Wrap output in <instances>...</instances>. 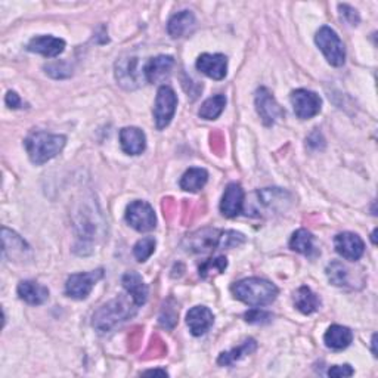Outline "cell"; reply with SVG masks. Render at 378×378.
Wrapping results in <instances>:
<instances>
[{
  "mask_svg": "<svg viewBox=\"0 0 378 378\" xmlns=\"http://www.w3.org/2000/svg\"><path fill=\"white\" fill-rule=\"evenodd\" d=\"M126 221L137 232H150L157 226L154 209L146 201H133L126 209Z\"/></svg>",
  "mask_w": 378,
  "mask_h": 378,
  "instance_id": "8",
  "label": "cell"
},
{
  "mask_svg": "<svg viewBox=\"0 0 378 378\" xmlns=\"http://www.w3.org/2000/svg\"><path fill=\"white\" fill-rule=\"evenodd\" d=\"M293 300H294V306L304 315H311L316 312L320 306L319 297L311 289L304 287V285L294 293Z\"/></svg>",
  "mask_w": 378,
  "mask_h": 378,
  "instance_id": "24",
  "label": "cell"
},
{
  "mask_svg": "<svg viewBox=\"0 0 378 378\" xmlns=\"http://www.w3.org/2000/svg\"><path fill=\"white\" fill-rule=\"evenodd\" d=\"M121 284H123L124 290L128 291V294L132 297V300L137 306L145 304V302L148 299V287L139 273L137 272L124 273L123 278H121Z\"/></svg>",
  "mask_w": 378,
  "mask_h": 378,
  "instance_id": "19",
  "label": "cell"
},
{
  "mask_svg": "<svg viewBox=\"0 0 378 378\" xmlns=\"http://www.w3.org/2000/svg\"><path fill=\"white\" fill-rule=\"evenodd\" d=\"M354 374L350 365H334L333 368L328 370L329 377H352Z\"/></svg>",
  "mask_w": 378,
  "mask_h": 378,
  "instance_id": "36",
  "label": "cell"
},
{
  "mask_svg": "<svg viewBox=\"0 0 378 378\" xmlns=\"http://www.w3.org/2000/svg\"><path fill=\"white\" fill-rule=\"evenodd\" d=\"M178 318H179L178 307L173 303V300L169 299L162 309V313H160V324L167 329H171L178 324Z\"/></svg>",
  "mask_w": 378,
  "mask_h": 378,
  "instance_id": "33",
  "label": "cell"
},
{
  "mask_svg": "<svg viewBox=\"0 0 378 378\" xmlns=\"http://www.w3.org/2000/svg\"><path fill=\"white\" fill-rule=\"evenodd\" d=\"M338 9H340L341 17L345 18L349 22V24H352V26H358L359 24L361 18H359V14H358L356 9H353L349 5H340Z\"/></svg>",
  "mask_w": 378,
  "mask_h": 378,
  "instance_id": "35",
  "label": "cell"
},
{
  "mask_svg": "<svg viewBox=\"0 0 378 378\" xmlns=\"http://www.w3.org/2000/svg\"><path fill=\"white\" fill-rule=\"evenodd\" d=\"M104 278V269H96L86 273H74L67 280L65 294L76 300H85L94 290L98 281Z\"/></svg>",
  "mask_w": 378,
  "mask_h": 378,
  "instance_id": "7",
  "label": "cell"
},
{
  "mask_svg": "<svg viewBox=\"0 0 378 378\" xmlns=\"http://www.w3.org/2000/svg\"><path fill=\"white\" fill-rule=\"evenodd\" d=\"M155 239L153 237H145L139 239L133 247V255L137 261H146L155 251Z\"/></svg>",
  "mask_w": 378,
  "mask_h": 378,
  "instance_id": "30",
  "label": "cell"
},
{
  "mask_svg": "<svg viewBox=\"0 0 378 378\" xmlns=\"http://www.w3.org/2000/svg\"><path fill=\"white\" fill-rule=\"evenodd\" d=\"M315 42L331 65L341 67L346 62L345 44L333 28L327 26L320 27L315 36Z\"/></svg>",
  "mask_w": 378,
  "mask_h": 378,
  "instance_id": "5",
  "label": "cell"
},
{
  "mask_svg": "<svg viewBox=\"0 0 378 378\" xmlns=\"http://www.w3.org/2000/svg\"><path fill=\"white\" fill-rule=\"evenodd\" d=\"M135 65L136 60L129 58L124 60L120 64H117V80L124 86L126 83H136V74H135Z\"/></svg>",
  "mask_w": 378,
  "mask_h": 378,
  "instance_id": "32",
  "label": "cell"
},
{
  "mask_svg": "<svg viewBox=\"0 0 378 378\" xmlns=\"http://www.w3.org/2000/svg\"><path fill=\"white\" fill-rule=\"evenodd\" d=\"M175 60L169 55H160L155 58H151L146 62L144 68V74L148 83H157L160 80L164 78L173 68Z\"/></svg>",
  "mask_w": 378,
  "mask_h": 378,
  "instance_id": "17",
  "label": "cell"
},
{
  "mask_svg": "<svg viewBox=\"0 0 378 378\" xmlns=\"http://www.w3.org/2000/svg\"><path fill=\"white\" fill-rule=\"evenodd\" d=\"M142 374H144V375H163V377L169 375L167 371H164V370H150V371H145V372H142Z\"/></svg>",
  "mask_w": 378,
  "mask_h": 378,
  "instance_id": "38",
  "label": "cell"
},
{
  "mask_svg": "<svg viewBox=\"0 0 378 378\" xmlns=\"http://www.w3.org/2000/svg\"><path fill=\"white\" fill-rule=\"evenodd\" d=\"M120 145L129 155H139L146 148L145 133L137 128H124L120 130Z\"/></svg>",
  "mask_w": 378,
  "mask_h": 378,
  "instance_id": "16",
  "label": "cell"
},
{
  "mask_svg": "<svg viewBox=\"0 0 378 378\" xmlns=\"http://www.w3.org/2000/svg\"><path fill=\"white\" fill-rule=\"evenodd\" d=\"M178 107V96L175 90L170 86H162L157 92L155 107H154V120L158 130L166 129L171 119L175 117Z\"/></svg>",
  "mask_w": 378,
  "mask_h": 378,
  "instance_id": "6",
  "label": "cell"
},
{
  "mask_svg": "<svg viewBox=\"0 0 378 378\" xmlns=\"http://www.w3.org/2000/svg\"><path fill=\"white\" fill-rule=\"evenodd\" d=\"M259 198L263 205L275 209L278 204L281 205V207H284L285 198H290V196L285 191H281L278 188H268V189L259 191Z\"/></svg>",
  "mask_w": 378,
  "mask_h": 378,
  "instance_id": "29",
  "label": "cell"
},
{
  "mask_svg": "<svg viewBox=\"0 0 378 378\" xmlns=\"http://www.w3.org/2000/svg\"><path fill=\"white\" fill-rule=\"evenodd\" d=\"M214 315L209 307L196 306L187 313V324L192 336H204L213 327Z\"/></svg>",
  "mask_w": 378,
  "mask_h": 378,
  "instance_id": "14",
  "label": "cell"
},
{
  "mask_svg": "<svg viewBox=\"0 0 378 378\" xmlns=\"http://www.w3.org/2000/svg\"><path fill=\"white\" fill-rule=\"evenodd\" d=\"M327 277L336 287H343L349 284V270L340 261H331L327 266Z\"/></svg>",
  "mask_w": 378,
  "mask_h": 378,
  "instance_id": "28",
  "label": "cell"
},
{
  "mask_svg": "<svg viewBox=\"0 0 378 378\" xmlns=\"http://www.w3.org/2000/svg\"><path fill=\"white\" fill-rule=\"evenodd\" d=\"M196 27V17L191 10H180L170 18L167 24V31L173 39L185 37Z\"/></svg>",
  "mask_w": 378,
  "mask_h": 378,
  "instance_id": "20",
  "label": "cell"
},
{
  "mask_svg": "<svg viewBox=\"0 0 378 378\" xmlns=\"http://www.w3.org/2000/svg\"><path fill=\"white\" fill-rule=\"evenodd\" d=\"M290 248L304 256H312L315 253L313 235L307 229H299V231L293 234L290 239Z\"/></svg>",
  "mask_w": 378,
  "mask_h": 378,
  "instance_id": "26",
  "label": "cell"
},
{
  "mask_svg": "<svg viewBox=\"0 0 378 378\" xmlns=\"http://www.w3.org/2000/svg\"><path fill=\"white\" fill-rule=\"evenodd\" d=\"M65 144L67 137L64 135H52L40 130L30 133L24 141L28 158L36 166L51 162L64 150Z\"/></svg>",
  "mask_w": 378,
  "mask_h": 378,
  "instance_id": "4",
  "label": "cell"
},
{
  "mask_svg": "<svg viewBox=\"0 0 378 378\" xmlns=\"http://www.w3.org/2000/svg\"><path fill=\"white\" fill-rule=\"evenodd\" d=\"M207 180H209L207 170L201 167H191L180 178L179 185L183 191L187 192H198L204 188Z\"/></svg>",
  "mask_w": 378,
  "mask_h": 378,
  "instance_id": "23",
  "label": "cell"
},
{
  "mask_svg": "<svg viewBox=\"0 0 378 378\" xmlns=\"http://www.w3.org/2000/svg\"><path fill=\"white\" fill-rule=\"evenodd\" d=\"M18 295L28 304L39 306L49 299V290L36 281H22L18 285Z\"/></svg>",
  "mask_w": 378,
  "mask_h": 378,
  "instance_id": "18",
  "label": "cell"
},
{
  "mask_svg": "<svg viewBox=\"0 0 378 378\" xmlns=\"http://www.w3.org/2000/svg\"><path fill=\"white\" fill-rule=\"evenodd\" d=\"M5 102H6V105H8L9 108H14V110L21 108V105H22L21 98L15 94V92H12V90L8 92V95H6V98H5Z\"/></svg>",
  "mask_w": 378,
  "mask_h": 378,
  "instance_id": "37",
  "label": "cell"
},
{
  "mask_svg": "<svg viewBox=\"0 0 378 378\" xmlns=\"http://www.w3.org/2000/svg\"><path fill=\"white\" fill-rule=\"evenodd\" d=\"M246 241V237L237 231H221L214 227H204L188 235L183 247L189 253H210L217 248L238 247Z\"/></svg>",
  "mask_w": 378,
  "mask_h": 378,
  "instance_id": "1",
  "label": "cell"
},
{
  "mask_svg": "<svg viewBox=\"0 0 378 378\" xmlns=\"http://www.w3.org/2000/svg\"><path fill=\"white\" fill-rule=\"evenodd\" d=\"M244 207V189L239 183H229L221 201V212L225 217H237Z\"/></svg>",
  "mask_w": 378,
  "mask_h": 378,
  "instance_id": "12",
  "label": "cell"
},
{
  "mask_svg": "<svg viewBox=\"0 0 378 378\" xmlns=\"http://www.w3.org/2000/svg\"><path fill=\"white\" fill-rule=\"evenodd\" d=\"M197 70L213 80H223L227 71V58L222 53H203L197 60Z\"/></svg>",
  "mask_w": 378,
  "mask_h": 378,
  "instance_id": "13",
  "label": "cell"
},
{
  "mask_svg": "<svg viewBox=\"0 0 378 378\" xmlns=\"http://www.w3.org/2000/svg\"><path fill=\"white\" fill-rule=\"evenodd\" d=\"M2 239H3V256H8L10 259H18L24 256L27 251H30V247L19 235H17L14 231H9L8 227L2 229Z\"/></svg>",
  "mask_w": 378,
  "mask_h": 378,
  "instance_id": "22",
  "label": "cell"
},
{
  "mask_svg": "<svg viewBox=\"0 0 378 378\" xmlns=\"http://www.w3.org/2000/svg\"><path fill=\"white\" fill-rule=\"evenodd\" d=\"M226 268H227L226 257L219 256V257L205 260L203 265L200 266L198 270H200V277L201 278H209V277H212V275L222 273Z\"/></svg>",
  "mask_w": 378,
  "mask_h": 378,
  "instance_id": "31",
  "label": "cell"
},
{
  "mask_svg": "<svg viewBox=\"0 0 378 378\" xmlns=\"http://www.w3.org/2000/svg\"><path fill=\"white\" fill-rule=\"evenodd\" d=\"M231 291L235 299L248 306H266L278 297V287L261 278H246L235 282Z\"/></svg>",
  "mask_w": 378,
  "mask_h": 378,
  "instance_id": "3",
  "label": "cell"
},
{
  "mask_svg": "<svg viewBox=\"0 0 378 378\" xmlns=\"http://www.w3.org/2000/svg\"><path fill=\"white\" fill-rule=\"evenodd\" d=\"M27 49L30 52L48 56V58H56L64 52L65 42L53 36H37L28 42Z\"/></svg>",
  "mask_w": 378,
  "mask_h": 378,
  "instance_id": "15",
  "label": "cell"
},
{
  "mask_svg": "<svg viewBox=\"0 0 378 378\" xmlns=\"http://www.w3.org/2000/svg\"><path fill=\"white\" fill-rule=\"evenodd\" d=\"M130 295H119L104 306H101L94 313V318H92L94 319L92 325L101 331V333H107V331H111L116 325L130 319L137 309V304L133 300L130 302Z\"/></svg>",
  "mask_w": 378,
  "mask_h": 378,
  "instance_id": "2",
  "label": "cell"
},
{
  "mask_svg": "<svg viewBox=\"0 0 378 378\" xmlns=\"http://www.w3.org/2000/svg\"><path fill=\"white\" fill-rule=\"evenodd\" d=\"M290 99L295 116L302 120H309L318 116L320 105H323V99L319 98V95L307 89H297L291 92Z\"/></svg>",
  "mask_w": 378,
  "mask_h": 378,
  "instance_id": "9",
  "label": "cell"
},
{
  "mask_svg": "<svg viewBox=\"0 0 378 378\" xmlns=\"http://www.w3.org/2000/svg\"><path fill=\"white\" fill-rule=\"evenodd\" d=\"M325 346L333 350H343L350 346L353 341V333L343 325H331L324 336Z\"/></svg>",
  "mask_w": 378,
  "mask_h": 378,
  "instance_id": "21",
  "label": "cell"
},
{
  "mask_svg": "<svg viewBox=\"0 0 378 378\" xmlns=\"http://www.w3.org/2000/svg\"><path fill=\"white\" fill-rule=\"evenodd\" d=\"M246 320L248 324H253V325H265V324H269L272 320V315L269 312H265V311H260V309H251V311H248L246 315H244Z\"/></svg>",
  "mask_w": 378,
  "mask_h": 378,
  "instance_id": "34",
  "label": "cell"
},
{
  "mask_svg": "<svg viewBox=\"0 0 378 378\" xmlns=\"http://www.w3.org/2000/svg\"><path fill=\"white\" fill-rule=\"evenodd\" d=\"M334 247L337 253L346 260L356 261L363 256L365 243L362 238L353 232H343L334 238Z\"/></svg>",
  "mask_w": 378,
  "mask_h": 378,
  "instance_id": "11",
  "label": "cell"
},
{
  "mask_svg": "<svg viewBox=\"0 0 378 378\" xmlns=\"http://www.w3.org/2000/svg\"><path fill=\"white\" fill-rule=\"evenodd\" d=\"M225 105H226V98L223 95L212 96L201 105L198 116L204 120H216L223 112Z\"/></svg>",
  "mask_w": 378,
  "mask_h": 378,
  "instance_id": "27",
  "label": "cell"
},
{
  "mask_svg": "<svg viewBox=\"0 0 378 378\" xmlns=\"http://www.w3.org/2000/svg\"><path fill=\"white\" fill-rule=\"evenodd\" d=\"M256 110L260 116L263 124L272 126L278 119L284 116V111L280 107L277 99L266 87H260L256 92Z\"/></svg>",
  "mask_w": 378,
  "mask_h": 378,
  "instance_id": "10",
  "label": "cell"
},
{
  "mask_svg": "<svg viewBox=\"0 0 378 378\" xmlns=\"http://www.w3.org/2000/svg\"><path fill=\"white\" fill-rule=\"evenodd\" d=\"M256 349H257L256 340L248 338L243 343L241 346H238L229 352H223L219 356V359H217V363H219L221 366H229V365L235 363L237 361L243 359L244 356H247V354H251L253 352H256Z\"/></svg>",
  "mask_w": 378,
  "mask_h": 378,
  "instance_id": "25",
  "label": "cell"
}]
</instances>
